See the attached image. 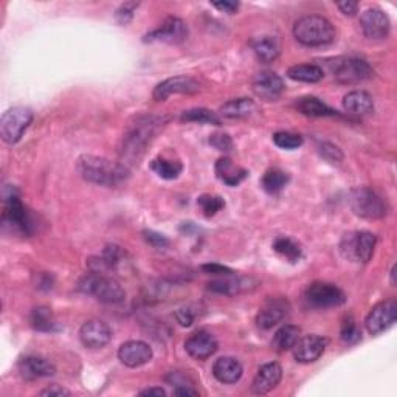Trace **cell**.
<instances>
[{"label":"cell","instance_id":"1","mask_svg":"<svg viewBox=\"0 0 397 397\" xmlns=\"http://www.w3.org/2000/svg\"><path fill=\"white\" fill-rule=\"evenodd\" d=\"M168 123L166 116H140L135 123L130 124L126 134L123 137V146L120 151V156L123 159V163L128 166V163H138V160L144 156L146 148L156 135L163 129Z\"/></svg>","mask_w":397,"mask_h":397},{"label":"cell","instance_id":"2","mask_svg":"<svg viewBox=\"0 0 397 397\" xmlns=\"http://www.w3.org/2000/svg\"><path fill=\"white\" fill-rule=\"evenodd\" d=\"M78 171L84 180L101 187H119L130 175L129 168L124 163L98 156L79 157Z\"/></svg>","mask_w":397,"mask_h":397},{"label":"cell","instance_id":"3","mask_svg":"<svg viewBox=\"0 0 397 397\" xmlns=\"http://www.w3.org/2000/svg\"><path fill=\"white\" fill-rule=\"evenodd\" d=\"M335 28L330 22L317 14L304 16L293 25V36L306 47H323L335 41Z\"/></svg>","mask_w":397,"mask_h":397},{"label":"cell","instance_id":"4","mask_svg":"<svg viewBox=\"0 0 397 397\" xmlns=\"http://www.w3.org/2000/svg\"><path fill=\"white\" fill-rule=\"evenodd\" d=\"M78 289L83 293H87V295L95 297L105 304H119L126 298V292L115 278L102 274H93V271L81 279Z\"/></svg>","mask_w":397,"mask_h":397},{"label":"cell","instance_id":"5","mask_svg":"<svg viewBox=\"0 0 397 397\" xmlns=\"http://www.w3.org/2000/svg\"><path fill=\"white\" fill-rule=\"evenodd\" d=\"M5 208L2 215V222L5 229H10L14 233H20L24 236L33 234V222L28 215L25 205L22 203L16 188H8L4 194Z\"/></svg>","mask_w":397,"mask_h":397},{"label":"cell","instance_id":"6","mask_svg":"<svg viewBox=\"0 0 397 397\" xmlns=\"http://www.w3.org/2000/svg\"><path fill=\"white\" fill-rule=\"evenodd\" d=\"M377 238L370 231H351L342 238L340 252L351 262H368L374 255Z\"/></svg>","mask_w":397,"mask_h":397},{"label":"cell","instance_id":"7","mask_svg":"<svg viewBox=\"0 0 397 397\" xmlns=\"http://www.w3.org/2000/svg\"><path fill=\"white\" fill-rule=\"evenodd\" d=\"M349 205L351 210L357 216L365 219H382L386 216L388 205L384 197L379 196L376 191L371 188H356L349 193Z\"/></svg>","mask_w":397,"mask_h":397},{"label":"cell","instance_id":"8","mask_svg":"<svg viewBox=\"0 0 397 397\" xmlns=\"http://www.w3.org/2000/svg\"><path fill=\"white\" fill-rule=\"evenodd\" d=\"M329 65L334 78L340 84H358L365 79L372 78L374 75V70L371 69L370 64L354 56L337 58Z\"/></svg>","mask_w":397,"mask_h":397},{"label":"cell","instance_id":"9","mask_svg":"<svg viewBox=\"0 0 397 397\" xmlns=\"http://www.w3.org/2000/svg\"><path fill=\"white\" fill-rule=\"evenodd\" d=\"M33 121V110L28 107H13L0 119V137L5 143L14 144L24 135V132L30 128Z\"/></svg>","mask_w":397,"mask_h":397},{"label":"cell","instance_id":"10","mask_svg":"<svg viewBox=\"0 0 397 397\" xmlns=\"http://www.w3.org/2000/svg\"><path fill=\"white\" fill-rule=\"evenodd\" d=\"M306 300L309 304L320 309L338 307L346 301L344 292L330 283H312L306 289Z\"/></svg>","mask_w":397,"mask_h":397},{"label":"cell","instance_id":"11","mask_svg":"<svg viewBox=\"0 0 397 397\" xmlns=\"http://www.w3.org/2000/svg\"><path fill=\"white\" fill-rule=\"evenodd\" d=\"M396 320H397L396 300H386L371 309V312L368 314L366 317L365 325L368 332L371 335H379L382 332H385V330H388L391 326H394Z\"/></svg>","mask_w":397,"mask_h":397},{"label":"cell","instance_id":"12","mask_svg":"<svg viewBox=\"0 0 397 397\" xmlns=\"http://www.w3.org/2000/svg\"><path fill=\"white\" fill-rule=\"evenodd\" d=\"M188 38V27L179 18H168L156 30L144 36V42H165L177 46Z\"/></svg>","mask_w":397,"mask_h":397},{"label":"cell","instance_id":"13","mask_svg":"<svg viewBox=\"0 0 397 397\" xmlns=\"http://www.w3.org/2000/svg\"><path fill=\"white\" fill-rule=\"evenodd\" d=\"M198 90H201V86H198L194 78L179 75L161 81L160 84L156 86V89H154L152 97L156 101H165L171 97V95H193Z\"/></svg>","mask_w":397,"mask_h":397},{"label":"cell","instance_id":"14","mask_svg":"<svg viewBox=\"0 0 397 397\" xmlns=\"http://www.w3.org/2000/svg\"><path fill=\"white\" fill-rule=\"evenodd\" d=\"M360 27L368 39H384L389 33V18L380 8H368L360 16Z\"/></svg>","mask_w":397,"mask_h":397},{"label":"cell","instance_id":"15","mask_svg":"<svg viewBox=\"0 0 397 397\" xmlns=\"http://www.w3.org/2000/svg\"><path fill=\"white\" fill-rule=\"evenodd\" d=\"M79 338L86 348L101 349L112 340V330H110L105 321L90 320L81 326Z\"/></svg>","mask_w":397,"mask_h":397},{"label":"cell","instance_id":"16","mask_svg":"<svg viewBox=\"0 0 397 397\" xmlns=\"http://www.w3.org/2000/svg\"><path fill=\"white\" fill-rule=\"evenodd\" d=\"M285 89L283 78L275 72H261L253 79V92L264 101H276Z\"/></svg>","mask_w":397,"mask_h":397},{"label":"cell","instance_id":"17","mask_svg":"<svg viewBox=\"0 0 397 397\" xmlns=\"http://www.w3.org/2000/svg\"><path fill=\"white\" fill-rule=\"evenodd\" d=\"M152 348L148 343L140 340H130L123 343L119 349L120 362L128 368H140L152 360Z\"/></svg>","mask_w":397,"mask_h":397},{"label":"cell","instance_id":"18","mask_svg":"<svg viewBox=\"0 0 397 397\" xmlns=\"http://www.w3.org/2000/svg\"><path fill=\"white\" fill-rule=\"evenodd\" d=\"M328 340L320 335H304L300 337L295 346H293V356L300 363H312L323 356L326 349Z\"/></svg>","mask_w":397,"mask_h":397},{"label":"cell","instance_id":"19","mask_svg":"<svg viewBox=\"0 0 397 397\" xmlns=\"http://www.w3.org/2000/svg\"><path fill=\"white\" fill-rule=\"evenodd\" d=\"M289 314V303L284 298H270L260 309L256 323L264 330H269L281 323Z\"/></svg>","mask_w":397,"mask_h":397},{"label":"cell","instance_id":"20","mask_svg":"<svg viewBox=\"0 0 397 397\" xmlns=\"http://www.w3.org/2000/svg\"><path fill=\"white\" fill-rule=\"evenodd\" d=\"M281 379H283V368L279 366V363L270 362L262 365L253 379L252 393L258 396L267 394L271 391V389H275L278 386Z\"/></svg>","mask_w":397,"mask_h":397},{"label":"cell","instance_id":"21","mask_svg":"<svg viewBox=\"0 0 397 397\" xmlns=\"http://www.w3.org/2000/svg\"><path fill=\"white\" fill-rule=\"evenodd\" d=\"M185 349L196 360H207L217 351V340L207 330H197L185 342Z\"/></svg>","mask_w":397,"mask_h":397},{"label":"cell","instance_id":"22","mask_svg":"<svg viewBox=\"0 0 397 397\" xmlns=\"http://www.w3.org/2000/svg\"><path fill=\"white\" fill-rule=\"evenodd\" d=\"M19 371L27 380L50 377L56 372L55 365L48 358L41 356H28L19 362Z\"/></svg>","mask_w":397,"mask_h":397},{"label":"cell","instance_id":"23","mask_svg":"<svg viewBox=\"0 0 397 397\" xmlns=\"http://www.w3.org/2000/svg\"><path fill=\"white\" fill-rule=\"evenodd\" d=\"M244 368L241 362L234 357H220L213 365V376H215L220 384H236L242 377Z\"/></svg>","mask_w":397,"mask_h":397},{"label":"cell","instance_id":"24","mask_svg":"<svg viewBox=\"0 0 397 397\" xmlns=\"http://www.w3.org/2000/svg\"><path fill=\"white\" fill-rule=\"evenodd\" d=\"M343 107L351 115L366 116L374 112L372 97L365 90H352L343 98Z\"/></svg>","mask_w":397,"mask_h":397},{"label":"cell","instance_id":"25","mask_svg":"<svg viewBox=\"0 0 397 397\" xmlns=\"http://www.w3.org/2000/svg\"><path fill=\"white\" fill-rule=\"evenodd\" d=\"M216 174L217 177L222 180L225 185L236 187L242 180H245L248 173L244 168H239L233 163L229 157L219 159L216 163Z\"/></svg>","mask_w":397,"mask_h":397},{"label":"cell","instance_id":"26","mask_svg":"<svg viewBox=\"0 0 397 397\" xmlns=\"http://www.w3.org/2000/svg\"><path fill=\"white\" fill-rule=\"evenodd\" d=\"M255 110H256V105L253 100L236 98V100L227 101L225 105L220 107L219 112L224 116V119L241 120V119H247V116L252 115Z\"/></svg>","mask_w":397,"mask_h":397},{"label":"cell","instance_id":"27","mask_svg":"<svg viewBox=\"0 0 397 397\" xmlns=\"http://www.w3.org/2000/svg\"><path fill=\"white\" fill-rule=\"evenodd\" d=\"M295 107L300 114H303L306 116H315V119H320V116H337L338 112L332 107H329L326 102H323L317 97H303L295 102Z\"/></svg>","mask_w":397,"mask_h":397},{"label":"cell","instance_id":"28","mask_svg":"<svg viewBox=\"0 0 397 397\" xmlns=\"http://www.w3.org/2000/svg\"><path fill=\"white\" fill-rule=\"evenodd\" d=\"M252 47L256 58L262 62H274L281 53V43L275 36H262V38L255 39Z\"/></svg>","mask_w":397,"mask_h":397},{"label":"cell","instance_id":"29","mask_svg":"<svg viewBox=\"0 0 397 397\" xmlns=\"http://www.w3.org/2000/svg\"><path fill=\"white\" fill-rule=\"evenodd\" d=\"M288 76L293 81H300V83H318L325 76V72L320 67V65L315 64H298L292 65L288 70Z\"/></svg>","mask_w":397,"mask_h":397},{"label":"cell","instance_id":"30","mask_svg":"<svg viewBox=\"0 0 397 397\" xmlns=\"http://www.w3.org/2000/svg\"><path fill=\"white\" fill-rule=\"evenodd\" d=\"M300 337H301V329L298 326L285 325L275 334L274 340H271V346H274L275 351L278 352L293 349V346H295L297 342L300 340Z\"/></svg>","mask_w":397,"mask_h":397},{"label":"cell","instance_id":"31","mask_svg":"<svg viewBox=\"0 0 397 397\" xmlns=\"http://www.w3.org/2000/svg\"><path fill=\"white\" fill-rule=\"evenodd\" d=\"M274 250L279 256H283L284 260H288L292 264H297L300 262L301 258H303V250H301V245L288 236L276 238L274 242Z\"/></svg>","mask_w":397,"mask_h":397},{"label":"cell","instance_id":"32","mask_svg":"<svg viewBox=\"0 0 397 397\" xmlns=\"http://www.w3.org/2000/svg\"><path fill=\"white\" fill-rule=\"evenodd\" d=\"M290 180L289 174L284 173L283 169H269V171L264 174V177L261 180V185L264 188V191L269 194H278L285 188Z\"/></svg>","mask_w":397,"mask_h":397},{"label":"cell","instance_id":"33","mask_svg":"<svg viewBox=\"0 0 397 397\" xmlns=\"http://www.w3.org/2000/svg\"><path fill=\"white\" fill-rule=\"evenodd\" d=\"M151 169L161 179L174 180L180 175L183 166L179 160H168L163 157H157L151 161Z\"/></svg>","mask_w":397,"mask_h":397},{"label":"cell","instance_id":"34","mask_svg":"<svg viewBox=\"0 0 397 397\" xmlns=\"http://www.w3.org/2000/svg\"><path fill=\"white\" fill-rule=\"evenodd\" d=\"M32 326L39 332H55L56 321L48 307H36L30 315Z\"/></svg>","mask_w":397,"mask_h":397},{"label":"cell","instance_id":"35","mask_svg":"<svg viewBox=\"0 0 397 397\" xmlns=\"http://www.w3.org/2000/svg\"><path fill=\"white\" fill-rule=\"evenodd\" d=\"M244 288V284H242V279L239 278H233L231 275L229 276H222L219 279H215V281H211L208 284V289L216 292V293H222V295H236V293Z\"/></svg>","mask_w":397,"mask_h":397},{"label":"cell","instance_id":"36","mask_svg":"<svg viewBox=\"0 0 397 397\" xmlns=\"http://www.w3.org/2000/svg\"><path fill=\"white\" fill-rule=\"evenodd\" d=\"M182 121L188 123H201V124H216L219 126L220 119L213 112V110L198 107V109H189L182 114Z\"/></svg>","mask_w":397,"mask_h":397},{"label":"cell","instance_id":"37","mask_svg":"<svg viewBox=\"0 0 397 397\" xmlns=\"http://www.w3.org/2000/svg\"><path fill=\"white\" fill-rule=\"evenodd\" d=\"M197 205H198V208H201V211L203 213V216L213 217V216H216L217 213L225 207V202L220 196L202 194L201 197L197 198Z\"/></svg>","mask_w":397,"mask_h":397},{"label":"cell","instance_id":"38","mask_svg":"<svg viewBox=\"0 0 397 397\" xmlns=\"http://www.w3.org/2000/svg\"><path fill=\"white\" fill-rule=\"evenodd\" d=\"M274 143L281 149L293 151L298 149L304 143V140L298 134H292V132H276L274 135Z\"/></svg>","mask_w":397,"mask_h":397},{"label":"cell","instance_id":"39","mask_svg":"<svg viewBox=\"0 0 397 397\" xmlns=\"http://www.w3.org/2000/svg\"><path fill=\"white\" fill-rule=\"evenodd\" d=\"M342 340L346 343H357L362 338V330L358 329L356 320L352 317H346L342 323V330H340Z\"/></svg>","mask_w":397,"mask_h":397},{"label":"cell","instance_id":"40","mask_svg":"<svg viewBox=\"0 0 397 397\" xmlns=\"http://www.w3.org/2000/svg\"><path fill=\"white\" fill-rule=\"evenodd\" d=\"M318 152L323 159H326L328 161H332V163H340L343 160V152L340 148H337L335 144L323 142L318 144Z\"/></svg>","mask_w":397,"mask_h":397},{"label":"cell","instance_id":"41","mask_svg":"<svg viewBox=\"0 0 397 397\" xmlns=\"http://www.w3.org/2000/svg\"><path fill=\"white\" fill-rule=\"evenodd\" d=\"M138 8L137 2H126L123 4L119 10L115 13V19L120 25H128L129 22L134 18V13Z\"/></svg>","mask_w":397,"mask_h":397},{"label":"cell","instance_id":"42","mask_svg":"<svg viewBox=\"0 0 397 397\" xmlns=\"http://www.w3.org/2000/svg\"><path fill=\"white\" fill-rule=\"evenodd\" d=\"M210 144L222 152H229L233 149V142L229 134H213L210 137Z\"/></svg>","mask_w":397,"mask_h":397},{"label":"cell","instance_id":"43","mask_svg":"<svg viewBox=\"0 0 397 397\" xmlns=\"http://www.w3.org/2000/svg\"><path fill=\"white\" fill-rule=\"evenodd\" d=\"M144 234V239H146V242H149V244L152 245V247H157V248H163V247H166L169 242H168V239L163 236V234H160V233H157V231H144L143 233Z\"/></svg>","mask_w":397,"mask_h":397},{"label":"cell","instance_id":"44","mask_svg":"<svg viewBox=\"0 0 397 397\" xmlns=\"http://www.w3.org/2000/svg\"><path fill=\"white\" fill-rule=\"evenodd\" d=\"M202 270L205 271V274H210V275H219V276L233 275L231 269L219 266V264H205V266H202Z\"/></svg>","mask_w":397,"mask_h":397},{"label":"cell","instance_id":"45","mask_svg":"<svg viewBox=\"0 0 397 397\" xmlns=\"http://www.w3.org/2000/svg\"><path fill=\"white\" fill-rule=\"evenodd\" d=\"M175 318L180 323V326H191L194 321V314L191 311L189 307H182L179 309L177 312H175Z\"/></svg>","mask_w":397,"mask_h":397},{"label":"cell","instance_id":"46","mask_svg":"<svg viewBox=\"0 0 397 397\" xmlns=\"http://www.w3.org/2000/svg\"><path fill=\"white\" fill-rule=\"evenodd\" d=\"M72 393L69 391V389H65L60 385H51L46 389H42L41 391V396H50V397H53V396H58V397H61V396H70Z\"/></svg>","mask_w":397,"mask_h":397},{"label":"cell","instance_id":"47","mask_svg":"<svg viewBox=\"0 0 397 397\" xmlns=\"http://www.w3.org/2000/svg\"><path fill=\"white\" fill-rule=\"evenodd\" d=\"M213 6L215 8H217L219 11H222V13H227V14H233V13H236L238 8H239V4L238 2H213Z\"/></svg>","mask_w":397,"mask_h":397},{"label":"cell","instance_id":"48","mask_svg":"<svg viewBox=\"0 0 397 397\" xmlns=\"http://www.w3.org/2000/svg\"><path fill=\"white\" fill-rule=\"evenodd\" d=\"M337 6L338 10H340L343 14H346V16H354L358 10V4L351 2V0H346V2H338Z\"/></svg>","mask_w":397,"mask_h":397},{"label":"cell","instance_id":"49","mask_svg":"<svg viewBox=\"0 0 397 397\" xmlns=\"http://www.w3.org/2000/svg\"><path fill=\"white\" fill-rule=\"evenodd\" d=\"M174 396H198V391H196V389L188 384H182L174 386Z\"/></svg>","mask_w":397,"mask_h":397},{"label":"cell","instance_id":"50","mask_svg":"<svg viewBox=\"0 0 397 397\" xmlns=\"http://www.w3.org/2000/svg\"><path fill=\"white\" fill-rule=\"evenodd\" d=\"M142 396H166V391L163 388H148V389H143V391H140Z\"/></svg>","mask_w":397,"mask_h":397},{"label":"cell","instance_id":"51","mask_svg":"<svg viewBox=\"0 0 397 397\" xmlns=\"http://www.w3.org/2000/svg\"><path fill=\"white\" fill-rule=\"evenodd\" d=\"M391 284H396V266L391 269Z\"/></svg>","mask_w":397,"mask_h":397}]
</instances>
